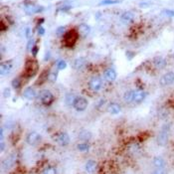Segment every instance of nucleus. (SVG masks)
<instances>
[{
	"mask_svg": "<svg viewBox=\"0 0 174 174\" xmlns=\"http://www.w3.org/2000/svg\"><path fill=\"white\" fill-rule=\"evenodd\" d=\"M108 110L112 114H118L119 112H121V106H119L118 104L112 103L110 106H108Z\"/></svg>",
	"mask_w": 174,
	"mask_h": 174,
	"instance_id": "nucleus-20",
	"label": "nucleus"
},
{
	"mask_svg": "<svg viewBox=\"0 0 174 174\" xmlns=\"http://www.w3.org/2000/svg\"><path fill=\"white\" fill-rule=\"evenodd\" d=\"M57 35L58 36H61V35H63L65 33V27H62V26H61V27H59L58 29H57Z\"/></svg>",
	"mask_w": 174,
	"mask_h": 174,
	"instance_id": "nucleus-34",
	"label": "nucleus"
},
{
	"mask_svg": "<svg viewBox=\"0 0 174 174\" xmlns=\"http://www.w3.org/2000/svg\"><path fill=\"white\" fill-rule=\"evenodd\" d=\"M77 40H78V32H76L75 30H71V31H68L65 34L64 42L68 47H73L76 44Z\"/></svg>",
	"mask_w": 174,
	"mask_h": 174,
	"instance_id": "nucleus-3",
	"label": "nucleus"
},
{
	"mask_svg": "<svg viewBox=\"0 0 174 174\" xmlns=\"http://www.w3.org/2000/svg\"><path fill=\"white\" fill-rule=\"evenodd\" d=\"M133 95H134V91H128L123 95V100L127 103H131V102H133Z\"/></svg>",
	"mask_w": 174,
	"mask_h": 174,
	"instance_id": "nucleus-24",
	"label": "nucleus"
},
{
	"mask_svg": "<svg viewBox=\"0 0 174 174\" xmlns=\"http://www.w3.org/2000/svg\"><path fill=\"white\" fill-rule=\"evenodd\" d=\"M38 51H39V48L37 47V46H34V47H33V48H32V49H31L32 55H33L34 57H35V56L37 55V53H38Z\"/></svg>",
	"mask_w": 174,
	"mask_h": 174,
	"instance_id": "nucleus-35",
	"label": "nucleus"
},
{
	"mask_svg": "<svg viewBox=\"0 0 174 174\" xmlns=\"http://www.w3.org/2000/svg\"><path fill=\"white\" fill-rule=\"evenodd\" d=\"M77 99V97H75L74 95H72V93H70V95H66V99H65V103L67 104H74V102H75V100Z\"/></svg>",
	"mask_w": 174,
	"mask_h": 174,
	"instance_id": "nucleus-27",
	"label": "nucleus"
},
{
	"mask_svg": "<svg viewBox=\"0 0 174 174\" xmlns=\"http://www.w3.org/2000/svg\"><path fill=\"white\" fill-rule=\"evenodd\" d=\"M87 62H86V59L85 58H78L74 61L73 63V68L75 70H78V71H81L86 67Z\"/></svg>",
	"mask_w": 174,
	"mask_h": 174,
	"instance_id": "nucleus-12",
	"label": "nucleus"
},
{
	"mask_svg": "<svg viewBox=\"0 0 174 174\" xmlns=\"http://www.w3.org/2000/svg\"><path fill=\"white\" fill-rule=\"evenodd\" d=\"M151 174H165L164 168H156L154 171H152Z\"/></svg>",
	"mask_w": 174,
	"mask_h": 174,
	"instance_id": "nucleus-32",
	"label": "nucleus"
},
{
	"mask_svg": "<svg viewBox=\"0 0 174 174\" xmlns=\"http://www.w3.org/2000/svg\"><path fill=\"white\" fill-rule=\"evenodd\" d=\"M38 64H37L36 61H28L27 63H26V67H25V73L26 75L28 76V77H33L35 74L37 73V71H38Z\"/></svg>",
	"mask_w": 174,
	"mask_h": 174,
	"instance_id": "nucleus-6",
	"label": "nucleus"
},
{
	"mask_svg": "<svg viewBox=\"0 0 174 174\" xmlns=\"http://www.w3.org/2000/svg\"><path fill=\"white\" fill-rule=\"evenodd\" d=\"M73 106L77 112H84V110L88 108V101H87L85 97H79L75 100Z\"/></svg>",
	"mask_w": 174,
	"mask_h": 174,
	"instance_id": "nucleus-9",
	"label": "nucleus"
},
{
	"mask_svg": "<svg viewBox=\"0 0 174 174\" xmlns=\"http://www.w3.org/2000/svg\"><path fill=\"white\" fill-rule=\"evenodd\" d=\"M97 169V163L95 160H88L86 163V170L88 173H93Z\"/></svg>",
	"mask_w": 174,
	"mask_h": 174,
	"instance_id": "nucleus-21",
	"label": "nucleus"
},
{
	"mask_svg": "<svg viewBox=\"0 0 174 174\" xmlns=\"http://www.w3.org/2000/svg\"><path fill=\"white\" fill-rule=\"evenodd\" d=\"M153 64L156 69L161 70L163 68H165V66H166V61L162 57H155L153 60Z\"/></svg>",
	"mask_w": 174,
	"mask_h": 174,
	"instance_id": "nucleus-17",
	"label": "nucleus"
},
{
	"mask_svg": "<svg viewBox=\"0 0 174 174\" xmlns=\"http://www.w3.org/2000/svg\"><path fill=\"white\" fill-rule=\"evenodd\" d=\"M4 146H5V143H4V141L2 140V141H1V151H2V152L4 151V148H5Z\"/></svg>",
	"mask_w": 174,
	"mask_h": 174,
	"instance_id": "nucleus-42",
	"label": "nucleus"
},
{
	"mask_svg": "<svg viewBox=\"0 0 174 174\" xmlns=\"http://www.w3.org/2000/svg\"><path fill=\"white\" fill-rule=\"evenodd\" d=\"M119 2H121L119 0H103L100 3V5H110V4H116Z\"/></svg>",
	"mask_w": 174,
	"mask_h": 174,
	"instance_id": "nucleus-28",
	"label": "nucleus"
},
{
	"mask_svg": "<svg viewBox=\"0 0 174 174\" xmlns=\"http://www.w3.org/2000/svg\"><path fill=\"white\" fill-rule=\"evenodd\" d=\"M134 19V15L132 14L131 12L129 11H127L125 13H123V15L121 16V21L125 24H129L133 21Z\"/></svg>",
	"mask_w": 174,
	"mask_h": 174,
	"instance_id": "nucleus-16",
	"label": "nucleus"
},
{
	"mask_svg": "<svg viewBox=\"0 0 174 174\" xmlns=\"http://www.w3.org/2000/svg\"><path fill=\"white\" fill-rule=\"evenodd\" d=\"M55 140L61 146H66L70 143V135L67 132H59L56 134Z\"/></svg>",
	"mask_w": 174,
	"mask_h": 174,
	"instance_id": "nucleus-7",
	"label": "nucleus"
},
{
	"mask_svg": "<svg viewBox=\"0 0 174 174\" xmlns=\"http://www.w3.org/2000/svg\"><path fill=\"white\" fill-rule=\"evenodd\" d=\"M42 174H58L57 172V169L56 167L54 166H48L46 168L43 170V173Z\"/></svg>",
	"mask_w": 174,
	"mask_h": 174,
	"instance_id": "nucleus-26",
	"label": "nucleus"
},
{
	"mask_svg": "<svg viewBox=\"0 0 174 174\" xmlns=\"http://www.w3.org/2000/svg\"><path fill=\"white\" fill-rule=\"evenodd\" d=\"M70 9H71V6H69V5L61 7V10H62V11H66V10H70Z\"/></svg>",
	"mask_w": 174,
	"mask_h": 174,
	"instance_id": "nucleus-39",
	"label": "nucleus"
},
{
	"mask_svg": "<svg viewBox=\"0 0 174 174\" xmlns=\"http://www.w3.org/2000/svg\"><path fill=\"white\" fill-rule=\"evenodd\" d=\"M3 137H4V132H3V127H1L0 129V138H1V141L3 140Z\"/></svg>",
	"mask_w": 174,
	"mask_h": 174,
	"instance_id": "nucleus-40",
	"label": "nucleus"
},
{
	"mask_svg": "<svg viewBox=\"0 0 174 174\" xmlns=\"http://www.w3.org/2000/svg\"><path fill=\"white\" fill-rule=\"evenodd\" d=\"M9 95H10V90H9V89H6V90L4 91V97H8Z\"/></svg>",
	"mask_w": 174,
	"mask_h": 174,
	"instance_id": "nucleus-38",
	"label": "nucleus"
},
{
	"mask_svg": "<svg viewBox=\"0 0 174 174\" xmlns=\"http://www.w3.org/2000/svg\"><path fill=\"white\" fill-rule=\"evenodd\" d=\"M39 100H40V102L43 104H45V106H49V104H53L55 97H54V95L50 92V91L43 90L39 93Z\"/></svg>",
	"mask_w": 174,
	"mask_h": 174,
	"instance_id": "nucleus-1",
	"label": "nucleus"
},
{
	"mask_svg": "<svg viewBox=\"0 0 174 174\" xmlns=\"http://www.w3.org/2000/svg\"><path fill=\"white\" fill-rule=\"evenodd\" d=\"M92 136H93L92 132L88 129H82L81 131L79 132V138L84 141V142H88L89 140H91Z\"/></svg>",
	"mask_w": 174,
	"mask_h": 174,
	"instance_id": "nucleus-14",
	"label": "nucleus"
},
{
	"mask_svg": "<svg viewBox=\"0 0 174 174\" xmlns=\"http://www.w3.org/2000/svg\"><path fill=\"white\" fill-rule=\"evenodd\" d=\"M30 34H31V29H30V28H27V29H26V37H28V38H29Z\"/></svg>",
	"mask_w": 174,
	"mask_h": 174,
	"instance_id": "nucleus-41",
	"label": "nucleus"
},
{
	"mask_svg": "<svg viewBox=\"0 0 174 174\" xmlns=\"http://www.w3.org/2000/svg\"><path fill=\"white\" fill-rule=\"evenodd\" d=\"M159 83L162 87L170 86L174 83V73L173 72H167L160 78Z\"/></svg>",
	"mask_w": 174,
	"mask_h": 174,
	"instance_id": "nucleus-8",
	"label": "nucleus"
},
{
	"mask_svg": "<svg viewBox=\"0 0 174 174\" xmlns=\"http://www.w3.org/2000/svg\"><path fill=\"white\" fill-rule=\"evenodd\" d=\"M14 162H15V155L14 154H11V155H9L7 158H5V159L3 160L2 167H3V169H9L13 166Z\"/></svg>",
	"mask_w": 174,
	"mask_h": 174,
	"instance_id": "nucleus-13",
	"label": "nucleus"
},
{
	"mask_svg": "<svg viewBox=\"0 0 174 174\" xmlns=\"http://www.w3.org/2000/svg\"><path fill=\"white\" fill-rule=\"evenodd\" d=\"M24 10H25L26 14L31 15V14H35V13L42 12L43 10H44V7H42V6L34 5V4H27V5H25Z\"/></svg>",
	"mask_w": 174,
	"mask_h": 174,
	"instance_id": "nucleus-10",
	"label": "nucleus"
},
{
	"mask_svg": "<svg viewBox=\"0 0 174 174\" xmlns=\"http://www.w3.org/2000/svg\"><path fill=\"white\" fill-rule=\"evenodd\" d=\"M12 86H13V88H14V89H19V88H20V86H21L20 80H19V79H14V80H13V82H12Z\"/></svg>",
	"mask_w": 174,
	"mask_h": 174,
	"instance_id": "nucleus-30",
	"label": "nucleus"
},
{
	"mask_svg": "<svg viewBox=\"0 0 174 174\" xmlns=\"http://www.w3.org/2000/svg\"><path fill=\"white\" fill-rule=\"evenodd\" d=\"M42 140V137H41V134L37 131H31L28 133L27 137H26V142L28 143L29 145H37L38 143L41 142Z\"/></svg>",
	"mask_w": 174,
	"mask_h": 174,
	"instance_id": "nucleus-4",
	"label": "nucleus"
},
{
	"mask_svg": "<svg viewBox=\"0 0 174 174\" xmlns=\"http://www.w3.org/2000/svg\"><path fill=\"white\" fill-rule=\"evenodd\" d=\"M23 95L25 99L29 100V101H32V100L35 99V97H36V92H35V90L33 88H27L25 91H24L23 93Z\"/></svg>",
	"mask_w": 174,
	"mask_h": 174,
	"instance_id": "nucleus-19",
	"label": "nucleus"
},
{
	"mask_svg": "<svg viewBox=\"0 0 174 174\" xmlns=\"http://www.w3.org/2000/svg\"><path fill=\"white\" fill-rule=\"evenodd\" d=\"M164 14L168 17H174V11L173 10H170V9H165Z\"/></svg>",
	"mask_w": 174,
	"mask_h": 174,
	"instance_id": "nucleus-33",
	"label": "nucleus"
},
{
	"mask_svg": "<svg viewBox=\"0 0 174 174\" xmlns=\"http://www.w3.org/2000/svg\"><path fill=\"white\" fill-rule=\"evenodd\" d=\"M77 148H78V150L81 152H88L90 150V145H89V143H87V142L80 143V144H78Z\"/></svg>",
	"mask_w": 174,
	"mask_h": 174,
	"instance_id": "nucleus-25",
	"label": "nucleus"
},
{
	"mask_svg": "<svg viewBox=\"0 0 174 174\" xmlns=\"http://www.w3.org/2000/svg\"><path fill=\"white\" fill-rule=\"evenodd\" d=\"M12 69V65L9 64V63H3L1 64V68H0V71H1V75L2 76H5L8 75L10 73Z\"/></svg>",
	"mask_w": 174,
	"mask_h": 174,
	"instance_id": "nucleus-23",
	"label": "nucleus"
},
{
	"mask_svg": "<svg viewBox=\"0 0 174 174\" xmlns=\"http://www.w3.org/2000/svg\"><path fill=\"white\" fill-rule=\"evenodd\" d=\"M153 165L155 168H164L165 161L160 156H155V157L153 158Z\"/></svg>",
	"mask_w": 174,
	"mask_h": 174,
	"instance_id": "nucleus-22",
	"label": "nucleus"
},
{
	"mask_svg": "<svg viewBox=\"0 0 174 174\" xmlns=\"http://www.w3.org/2000/svg\"><path fill=\"white\" fill-rule=\"evenodd\" d=\"M78 32H79V34H81L82 36H87V35L91 32V28L88 24L82 23L78 26Z\"/></svg>",
	"mask_w": 174,
	"mask_h": 174,
	"instance_id": "nucleus-18",
	"label": "nucleus"
},
{
	"mask_svg": "<svg viewBox=\"0 0 174 174\" xmlns=\"http://www.w3.org/2000/svg\"><path fill=\"white\" fill-rule=\"evenodd\" d=\"M33 45H34V40H30L29 42H28L27 48H28V49H32V48L34 47Z\"/></svg>",
	"mask_w": 174,
	"mask_h": 174,
	"instance_id": "nucleus-37",
	"label": "nucleus"
},
{
	"mask_svg": "<svg viewBox=\"0 0 174 174\" xmlns=\"http://www.w3.org/2000/svg\"><path fill=\"white\" fill-rule=\"evenodd\" d=\"M168 137H169V127L168 125H164L162 127V129L160 130L159 134L157 135V139H156L158 145L164 146L167 143V141H168Z\"/></svg>",
	"mask_w": 174,
	"mask_h": 174,
	"instance_id": "nucleus-2",
	"label": "nucleus"
},
{
	"mask_svg": "<svg viewBox=\"0 0 174 174\" xmlns=\"http://www.w3.org/2000/svg\"><path fill=\"white\" fill-rule=\"evenodd\" d=\"M104 76L108 82H114L116 79V72L114 69H106L104 73Z\"/></svg>",
	"mask_w": 174,
	"mask_h": 174,
	"instance_id": "nucleus-11",
	"label": "nucleus"
},
{
	"mask_svg": "<svg viewBox=\"0 0 174 174\" xmlns=\"http://www.w3.org/2000/svg\"><path fill=\"white\" fill-rule=\"evenodd\" d=\"M146 93L143 91H134V95H133V102L136 104H140L144 101Z\"/></svg>",
	"mask_w": 174,
	"mask_h": 174,
	"instance_id": "nucleus-15",
	"label": "nucleus"
},
{
	"mask_svg": "<svg viewBox=\"0 0 174 174\" xmlns=\"http://www.w3.org/2000/svg\"><path fill=\"white\" fill-rule=\"evenodd\" d=\"M38 33L40 34V35H44V33H45V29L42 27V26H39V27H38Z\"/></svg>",
	"mask_w": 174,
	"mask_h": 174,
	"instance_id": "nucleus-36",
	"label": "nucleus"
},
{
	"mask_svg": "<svg viewBox=\"0 0 174 174\" xmlns=\"http://www.w3.org/2000/svg\"><path fill=\"white\" fill-rule=\"evenodd\" d=\"M89 88L93 92H99L103 89V81L99 77H93L89 81Z\"/></svg>",
	"mask_w": 174,
	"mask_h": 174,
	"instance_id": "nucleus-5",
	"label": "nucleus"
},
{
	"mask_svg": "<svg viewBox=\"0 0 174 174\" xmlns=\"http://www.w3.org/2000/svg\"><path fill=\"white\" fill-rule=\"evenodd\" d=\"M67 67V63L64 60H60L57 62V68L58 70H64Z\"/></svg>",
	"mask_w": 174,
	"mask_h": 174,
	"instance_id": "nucleus-29",
	"label": "nucleus"
},
{
	"mask_svg": "<svg viewBox=\"0 0 174 174\" xmlns=\"http://www.w3.org/2000/svg\"><path fill=\"white\" fill-rule=\"evenodd\" d=\"M57 77H58V73H57V72H55V73L49 74V77H48V79H49L51 82H55L56 80H57Z\"/></svg>",
	"mask_w": 174,
	"mask_h": 174,
	"instance_id": "nucleus-31",
	"label": "nucleus"
}]
</instances>
